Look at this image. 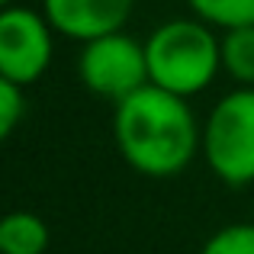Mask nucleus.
<instances>
[{"mask_svg": "<svg viewBox=\"0 0 254 254\" xmlns=\"http://www.w3.org/2000/svg\"><path fill=\"white\" fill-rule=\"evenodd\" d=\"M222 71L242 87H254V26H238L219 36Z\"/></svg>", "mask_w": 254, "mask_h": 254, "instance_id": "8", "label": "nucleus"}, {"mask_svg": "<svg viewBox=\"0 0 254 254\" xmlns=\"http://www.w3.org/2000/svg\"><path fill=\"white\" fill-rule=\"evenodd\" d=\"M26 113V97H23V87H16L13 81L0 77V145L13 135V129L19 126Z\"/></svg>", "mask_w": 254, "mask_h": 254, "instance_id": "11", "label": "nucleus"}, {"mask_svg": "<svg viewBox=\"0 0 254 254\" xmlns=\"http://www.w3.org/2000/svg\"><path fill=\"white\" fill-rule=\"evenodd\" d=\"M193 16L203 19L212 29H238V26H254V0H187Z\"/></svg>", "mask_w": 254, "mask_h": 254, "instance_id": "9", "label": "nucleus"}, {"mask_svg": "<svg viewBox=\"0 0 254 254\" xmlns=\"http://www.w3.org/2000/svg\"><path fill=\"white\" fill-rule=\"evenodd\" d=\"M52 232L42 216L16 209L0 216V254H45Z\"/></svg>", "mask_w": 254, "mask_h": 254, "instance_id": "7", "label": "nucleus"}, {"mask_svg": "<svg viewBox=\"0 0 254 254\" xmlns=\"http://www.w3.org/2000/svg\"><path fill=\"white\" fill-rule=\"evenodd\" d=\"M77 77L93 97L123 103L126 97L151 84L145 42L126 36V29L90 39L81 45L77 55Z\"/></svg>", "mask_w": 254, "mask_h": 254, "instance_id": "4", "label": "nucleus"}, {"mask_svg": "<svg viewBox=\"0 0 254 254\" xmlns=\"http://www.w3.org/2000/svg\"><path fill=\"white\" fill-rule=\"evenodd\" d=\"M6 6H13V0H0V10H6Z\"/></svg>", "mask_w": 254, "mask_h": 254, "instance_id": "12", "label": "nucleus"}, {"mask_svg": "<svg viewBox=\"0 0 254 254\" xmlns=\"http://www.w3.org/2000/svg\"><path fill=\"white\" fill-rule=\"evenodd\" d=\"M55 55V29L45 13L29 6L0 10V77L29 87L49 71Z\"/></svg>", "mask_w": 254, "mask_h": 254, "instance_id": "5", "label": "nucleus"}, {"mask_svg": "<svg viewBox=\"0 0 254 254\" xmlns=\"http://www.w3.org/2000/svg\"><path fill=\"white\" fill-rule=\"evenodd\" d=\"M135 0H42V13L52 29L64 39L90 42V39L123 32Z\"/></svg>", "mask_w": 254, "mask_h": 254, "instance_id": "6", "label": "nucleus"}, {"mask_svg": "<svg viewBox=\"0 0 254 254\" xmlns=\"http://www.w3.org/2000/svg\"><path fill=\"white\" fill-rule=\"evenodd\" d=\"M148 81L177 97L206 90L222 71V49L212 26L203 19H168L145 39Z\"/></svg>", "mask_w": 254, "mask_h": 254, "instance_id": "2", "label": "nucleus"}, {"mask_svg": "<svg viewBox=\"0 0 254 254\" xmlns=\"http://www.w3.org/2000/svg\"><path fill=\"white\" fill-rule=\"evenodd\" d=\"M203 158L222 184H254V87H235L209 110Z\"/></svg>", "mask_w": 254, "mask_h": 254, "instance_id": "3", "label": "nucleus"}, {"mask_svg": "<svg viewBox=\"0 0 254 254\" xmlns=\"http://www.w3.org/2000/svg\"><path fill=\"white\" fill-rule=\"evenodd\" d=\"M113 138L123 161L145 177H174L203 151V129L190 103L155 84L116 103Z\"/></svg>", "mask_w": 254, "mask_h": 254, "instance_id": "1", "label": "nucleus"}, {"mask_svg": "<svg viewBox=\"0 0 254 254\" xmlns=\"http://www.w3.org/2000/svg\"><path fill=\"white\" fill-rule=\"evenodd\" d=\"M199 254H254V222H235L212 232Z\"/></svg>", "mask_w": 254, "mask_h": 254, "instance_id": "10", "label": "nucleus"}]
</instances>
